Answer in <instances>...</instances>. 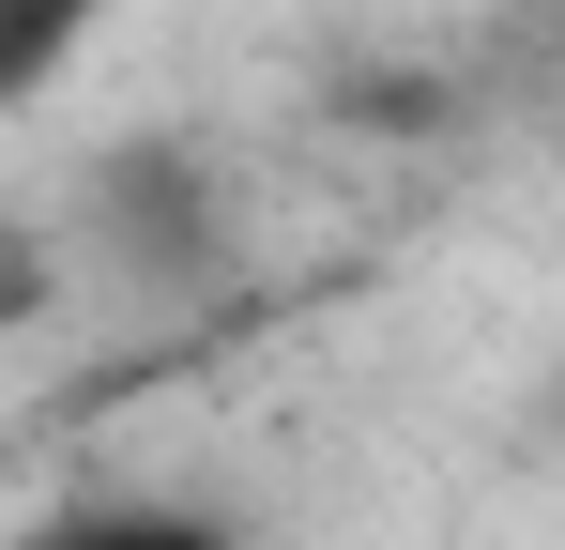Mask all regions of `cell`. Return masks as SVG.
<instances>
[{
    "instance_id": "6da1fadb",
    "label": "cell",
    "mask_w": 565,
    "mask_h": 550,
    "mask_svg": "<svg viewBox=\"0 0 565 550\" xmlns=\"http://www.w3.org/2000/svg\"><path fill=\"white\" fill-rule=\"evenodd\" d=\"M93 31H107V0H0V107H31Z\"/></svg>"
},
{
    "instance_id": "7a4b0ae2",
    "label": "cell",
    "mask_w": 565,
    "mask_h": 550,
    "mask_svg": "<svg viewBox=\"0 0 565 550\" xmlns=\"http://www.w3.org/2000/svg\"><path fill=\"white\" fill-rule=\"evenodd\" d=\"M62 550H230V536H199V520H77Z\"/></svg>"
},
{
    "instance_id": "3957f363",
    "label": "cell",
    "mask_w": 565,
    "mask_h": 550,
    "mask_svg": "<svg viewBox=\"0 0 565 550\" xmlns=\"http://www.w3.org/2000/svg\"><path fill=\"white\" fill-rule=\"evenodd\" d=\"M31 306H46V261H0V337H15Z\"/></svg>"
}]
</instances>
